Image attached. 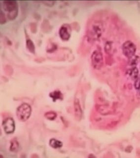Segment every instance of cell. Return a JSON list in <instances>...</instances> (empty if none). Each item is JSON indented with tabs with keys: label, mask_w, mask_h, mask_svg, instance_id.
<instances>
[{
	"label": "cell",
	"mask_w": 140,
	"mask_h": 158,
	"mask_svg": "<svg viewBox=\"0 0 140 158\" xmlns=\"http://www.w3.org/2000/svg\"><path fill=\"white\" fill-rule=\"evenodd\" d=\"M3 8L8 13L7 17L8 19L13 20L18 15V6L16 1H3Z\"/></svg>",
	"instance_id": "6da1fadb"
},
{
	"label": "cell",
	"mask_w": 140,
	"mask_h": 158,
	"mask_svg": "<svg viewBox=\"0 0 140 158\" xmlns=\"http://www.w3.org/2000/svg\"><path fill=\"white\" fill-rule=\"evenodd\" d=\"M31 106L27 103H23L20 105L17 109V117L22 122H24L27 120L31 115Z\"/></svg>",
	"instance_id": "7a4b0ae2"
},
{
	"label": "cell",
	"mask_w": 140,
	"mask_h": 158,
	"mask_svg": "<svg viewBox=\"0 0 140 158\" xmlns=\"http://www.w3.org/2000/svg\"><path fill=\"white\" fill-rule=\"evenodd\" d=\"M103 27L101 23H93L88 32V38L91 40H96L101 36Z\"/></svg>",
	"instance_id": "3957f363"
},
{
	"label": "cell",
	"mask_w": 140,
	"mask_h": 158,
	"mask_svg": "<svg viewBox=\"0 0 140 158\" xmlns=\"http://www.w3.org/2000/svg\"><path fill=\"white\" fill-rule=\"evenodd\" d=\"M91 63L93 68L97 70L101 69L103 65V57L100 52L95 51L91 56Z\"/></svg>",
	"instance_id": "277c9868"
},
{
	"label": "cell",
	"mask_w": 140,
	"mask_h": 158,
	"mask_svg": "<svg viewBox=\"0 0 140 158\" xmlns=\"http://www.w3.org/2000/svg\"><path fill=\"white\" fill-rule=\"evenodd\" d=\"M122 51L123 54L128 58L132 57L134 56L136 51V47L133 42L131 41H126L122 46Z\"/></svg>",
	"instance_id": "5b68a950"
},
{
	"label": "cell",
	"mask_w": 140,
	"mask_h": 158,
	"mask_svg": "<svg viewBox=\"0 0 140 158\" xmlns=\"http://www.w3.org/2000/svg\"><path fill=\"white\" fill-rule=\"evenodd\" d=\"M3 127L6 134H12L15 130V121L11 118H8L3 121Z\"/></svg>",
	"instance_id": "8992f818"
},
{
	"label": "cell",
	"mask_w": 140,
	"mask_h": 158,
	"mask_svg": "<svg viewBox=\"0 0 140 158\" xmlns=\"http://www.w3.org/2000/svg\"><path fill=\"white\" fill-rule=\"evenodd\" d=\"M71 30L68 25H62L59 29V34L61 39L63 41H68L71 36Z\"/></svg>",
	"instance_id": "52a82bcc"
},
{
	"label": "cell",
	"mask_w": 140,
	"mask_h": 158,
	"mask_svg": "<svg viewBox=\"0 0 140 158\" xmlns=\"http://www.w3.org/2000/svg\"><path fill=\"white\" fill-rule=\"evenodd\" d=\"M74 109L76 119L77 120H80L82 117V110L80 105V101L78 99H75L74 101Z\"/></svg>",
	"instance_id": "ba28073f"
},
{
	"label": "cell",
	"mask_w": 140,
	"mask_h": 158,
	"mask_svg": "<svg viewBox=\"0 0 140 158\" xmlns=\"http://www.w3.org/2000/svg\"><path fill=\"white\" fill-rule=\"evenodd\" d=\"M49 96L52 98L53 101H56L57 100H62L63 99V95L59 90H55L49 94Z\"/></svg>",
	"instance_id": "9c48e42d"
},
{
	"label": "cell",
	"mask_w": 140,
	"mask_h": 158,
	"mask_svg": "<svg viewBox=\"0 0 140 158\" xmlns=\"http://www.w3.org/2000/svg\"><path fill=\"white\" fill-rule=\"evenodd\" d=\"M49 145L51 147L53 148L57 149L59 148H61L62 146V142L56 140L55 139H51L49 141Z\"/></svg>",
	"instance_id": "30bf717a"
},
{
	"label": "cell",
	"mask_w": 140,
	"mask_h": 158,
	"mask_svg": "<svg viewBox=\"0 0 140 158\" xmlns=\"http://www.w3.org/2000/svg\"><path fill=\"white\" fill-rule=\"evenodd\" d=\"M26 46L28 50L32 54H35V46L31 40H27L26 41Z\"/></svg>",
	"instance_id": "8fae6325"
},
{
	"label": "cell",
	"mask_w": 140,
	"mask_h": 158,
	"mask_svg": "<svg viewBox=\"0 0 140 158\" xmlns=\"http://www.w3.org/2000/svg\"><path fill=\"white\" fill-rule=\"evenodd\" d=\"M19 148V144L16 140H13L11 143V146L10 147V150L11 151L17 152L18 151Z\"/></svg>",
	"instance_id": "7c38bea8"
},
{
	"label": "cell",
	"mask_w": 140,
	"mask_h": 158,
	"mask_svg": "<svg viewBox=\"0 0 140 158\" xmlns=\"http://www.w3.org/2000/svg\"><path fill=\"white\" fill-rule=\"evenodd\" d=\"M44 116H45L46 118H47L49 120H53L57 117V114H56L54 112L51 111V112H48L46 113Z\"/></svg>",
	"instance_id": "4fadbf2b"
},
{
	"label": "cell",
	"mask_w": 140,
	"mask_h": 158,
	"mask_svg": "<svg viewBox=\"0 0 140 158\" xmlns=\"http://www.w3.org/2000/svg\"><path fill=\"white\" fill-rule=\"evenodd\" d=\"M1 24H3L4 23L7 22L6 20V15L4 14L3 12L1 10Z\"/></svg>",
	"instance_id": "5bb4252c"
},
{
	"label": "cell",
	"mask_w": 140,
	"mask_h": 158,
	"mask_svg": "<svg viewBox=\"0 0 140 158\" xmlns=\"http://www.w3.org/2000/svg\"><path fill=\"white\" fill-rule=\"evenodd\" d=\"M42 2L46 6H47L49 7H52L55 3V1H42Z\"/></svg>",
	"instance_id": "9a60e30c"
}]
</instances>
